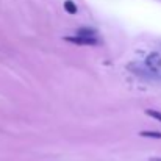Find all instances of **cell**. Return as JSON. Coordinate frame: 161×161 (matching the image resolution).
Masks as SVG:
<instances>
[{"mask_svg": "<svg viewBox=\"0 0 161 161\" xmlns=\"http://www.w3.org/2000/svg\"><path fill=\"white\" fill-rule=\"evenodd\" d=\"M77 35L78 36H86V38H96L97 30L96 28H91V27H81V28L77 30Z\"/></svg>", "mask_w": 161, "mask_h": 161, "instance_id": "3957f363", "label": "cell"}, {"mask_svg": "<svg viewBox=\"0 0 161 161\" xmlns=\"http://www.w3.org/2000/svg\"><path fill=\"white\" fill-rule=\"evenodd\" d=\"M149 161H161V158H150Z\"/></svg>", "mask_w": 161, "mask_h": 161, "instance_id": "52a82bcc", "label": "cell"}, {"mask_svg": "<svg viewBox=\"0 0 161 161\" xmlns=\"http://www.w3.org/2000/svg\"><path fill=\"white\" fill-rule=\"evenodd\" d=\"M67 42H72V44H77V46H89V47H92V46H99V39L97 38H86V36H78V35H75V36H67V38H64Z\"/></svg>", "mask_w": 161, "mask_h": 161, "instance_id": "6da1fadb", "label": "cell"}, {"mask_svg": "<svg viewBox=\"0 0 161 161\" xmlns=\"http://www.w3.org/2000/svg\"><path fill=\"white\" fill-rule=\"evenodd\" d=\"M64 9H66L69 14H77V11H78L77 5H75L72 0H66V2H64Z\"/></svg>", "mask_w": 161, "mask_h": 161, "instance_id": "277c9868", "label": "cell"}, {"mask_svg": "<svg viewBox=\"0 0 161 161\" xmlns=\"http://www.w3.org/2000/svg\"><path fill=\"white\" fill-rule=\"evenodd\" d=\"M146 66L150 72H158L161 70V55L158 52H152L146 58Z\"/></svg>", "mask_w": 161, "mask_h": 161, "instance_id": "7a4b0ae2", "label": "cell"}, {"mask_svg": "<svg viewBox=\"0 0 161 161\" xmlns=\"http://www.w3.org/2000/svg\"><path fill=\"white\" fill-rule=\"evenodd\" d=\"M146 114L150 116V117H153V119H157L158 122H161V113L160 111H157V109H146Z\"/></svg>", "mask_w": 161, "mask_h": 161, "instance_id": "8992f818", "label": "cell"}, {"mask_svg": "<svg viewBox=\"0 0 161 161\" xmlns=\"http://www.w3.org/2000/svg\"><path fill=\"white\" fill-rule=\"evenodd\" d=\"M139 136H142V138H155V139H161V131H141Z\"/></svg>", "mask_w": 161, "mask_h": 161, "instance_id": "5b68a950", "label": "cell"}]
</instances>
